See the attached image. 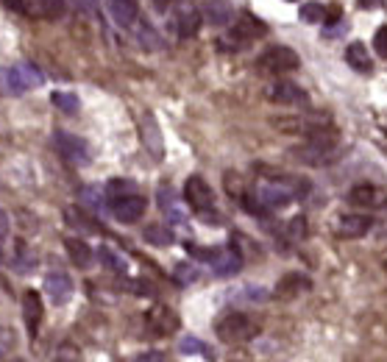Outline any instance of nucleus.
Here are the masks:
<instances>
[{
    "mask_svg": "<svg viewBox=\"0 0 387 362\" xmlns=\"http://www.w3.org/2000/svg\"><path fill=\"white\" fill-rule=\"evenodd\" d=\"M109 14L120 28H132L140 20V6L137 0H106Z\"/></svg>",
    "mask_w": 387,
    "mask_h": 362,
    "instance_id": "6ab92c4d",
    "label": "nucleus"
},
{
    "mask_svg": "<svg viewBox=\"0 0 387 362\" xmlns=\"http://www.w3.org/2000/svg\"><path fill=\"white\" fill-rule=\"evenodd\" d=\"M45 76L36 64H14V67H0V95H23L34 87H42Z\"/></svg>",
    "mask_w": 387,
    "mask_h": 362,
    "instance_id": "f257e3e1",
    "label": "nucleus"
},
{
    "mask_svg": "<svg viewBox=\"0 0 387 362\" xmlns=\"http://www.w3.org/2000/svg\"><path fill=\"white\" fill-rule=\"evenodd\" d=\"M178 351H181V354H187V356H189V354H204V356H209V345H207V343H201L198 337H189V334H187V337H181Z\"/></svg>",
    "mask_w": 387,
    "mask_h": 362,
    "instance_id": "473e14b6",
    "label": "nucleus"
},
{
    "mask_svg": "<svg viewBox=\"0 0 387 362\" xmlns=\"http://www.w3.org/2000/svg\"><path fill=\"white\" fill-rule=\"evenodd\" d=\"M56 362H84V356H81L79 345H73V343H61V345L56 348Z\"/></svg>",
    "mask_w": 387,
    "mask_h": 362,
    "instance_id": "72a5a7b5",
    "label": "nucleus"
},
{
    "mask_svg": "<svg viewBox=\"0 0 387 362\" xmlns=\"http://www.w3.org/2000/svg\"><path fill=\"white\" fill-rule=\"evenodd\" d=\"M324 23H326V26H340V23H343V9H340V6H329Z\"/></svg>",
    "mask_w": 387,
    "mask_h": 362,
    "instance_id": "79ce46f5",
    "label": "nucleus"
},
{
    "mask_svg": "<svg viewBox=\"0 0 387 362\" xmlns=\"http://www.w3.org/2000/svg\"><path fill=\"white\" fill-rule=\"evenodd\" d=\"M73 3H76L81 12H90V14L98 12V0H73Z\"/></svg>",
    "mask_w": 387,
    "mask_h": 362,
    "instance_id": "49530a36",
    "label": "nucleus"
},
{
    "mask_svg": "<svg viewBox=\"0 0 387 362\" xmlns=\"http://www.w3.org/2000/svg\"><path fill=\"white\" fill-rule=\"evenodd\" d=\"M42 315H45V307H42L39 293H36V290H25V293H23V321H25V329H28L31 337L39 334Z\"/></svg>",
    "mask_w": 387,
    "mask_h": 362,
    "instance_id": "dca6fc26",
    "label": "nucleus"
},
{
    "mask_svg": "<svg viewBox=\"0 0 387 362\" xmlns=\"http://www.w3.org/2000/svg\"><path fill=\"white\" fill-rule=\"evenodd\" d=\"M134 362H165V356L159 351H145L140 356H134Z\"/></svg>",
    "mask_w": 387,
    "mask_h": 362,
    "instance_id": "a18cd8bd",
    "label": "nucleus"
},
{
    "mask_svg": "<svg viewBox=\"0 0 387 362\" xmlns=\"http://www.w3.org/2000/svg\"><path fill=\"white\" fill-rule=\"evenodd\" d=\"M53 106H59L61 112H67V114H76L81 109V101L76 92H53Z\"/></svg>",
    "mask_w": 387,
    "mask_h": 362,
    "instance_id": "c756f323",
    "label": "nucleus"
},
{
    "mask_svg": "<svg viewBox=\"0 0 387 362\" xmlns=\"http://www.w3.org/2000/svg\"><path fill=\"white\" fill-rule=\"evenodd\" d=\"M306 290H312L309 276H304V273H287L276 284V296L279 299H295L298 293H306Z\"/></svg>",
    "mask_w": 387,
    "mask_h": 362,
    "instance_id": "412c9836",
    "label": "nucleus"
},
{
    "mask_svg": "<svg viewBox=\"0 0 387 362\" xmlns=\"http://www.w3.org/2000/svg\"><path fill=\"white\" fill-rule=\"evenodd\" d=\"M346 61H348V67H354L357 72H365V76L373 70L370 53L365 50V45H362V42H351V45L346 48Z\"/></svg>",
    "mask_w": 387,
    "mask_h": 362,
    "instance_id": "393cba45",
    "label": "nucleus"
},
{
    "mask_svg": "<svg viewBox=\"0 0 387 362\" xmlns=\"http://www.w3.org/2000/svg\"><path fill=\"white\" fill-rule=\"evenodd\" d=\"M212 268H215V276H220V279H231V276H237L240 273V268H242V257H240V251L237 248H218V254H215V259L209 262Z\"/></svg>",
    "mask_w": 387,
    "mask_h": 362,
    "instance_id": "a211bd4d",
    "label": "nucleus"
},
{
    "mask_svg": "<svg viewBox=\"0 0 387 362\" xmlns=\"http://www.w3.org/2000/svg\"><path fill=\"white\" fill-rule=\"evenodd\" d=\"M298 14H301V20L304 23H324V17H326V9L320 6V3H304L301 9H298Z\"/></svg>",
    "mask_w": 387,
    "mask_h": 362,
    "instance_id": "2f4dec72",
    "label": "nucleus"
},
{
    "mask_svg": "<svg viewBox=\"0 0 387 362\" xmlns=\"http://www.w3.org/2000/svg\"><path fill=\"white\" fill-rule=\"evenodd\" d=\"M370 226H373V221L365 214H340L335 223V234L343 240H357V237H365L370 232Z\"/></svg>",
    "mask_w": 387,
    "mask_h": 362,
    "instance_id": "2eb2a0df",
    "label": "nucleus"
},
{
    "mask_svg": "<svg viewBox=\"0 0 387 362\" xmlns=\"http://www.w3.org/2000/svg\"><path fill=\"white\" fill-rule=\"evenodd\" d=\"M140 137H143V145L148 148V154L159 162L165 159V142H162V131H159V123L151 112H143L140 114Z\"/></svg>",
    "mask_w": 387,
    "mask_h": 362,
    "instance_id": "ddd939ff",
    "label": "nucleus"
},
{
    "mask_svg": "<svg viewBox=\"0 0 387 362\" xmlns=\"http://www.w3.org/2000/svg\"><path fill=\"white\" fill-rule=\"evenodd\" d=\"M45 296L53 304H67L73 299V279L61 270H50L45 276Z\"/></svg>",
    "mask_w": 387,
    "mask_h": 362,
    "instance_id": "4468645a",
    "label": "nucleus"
},
{
    "mask_svg": "<svg viewBox=\"0 0 387 362\" xmlns=\"http://www.w3.org/2000/svg\"><path fill=\"white\" fill-rule=\"evenodd\" d=\"M284 232H287L290 240H304L306 237V221H304V217H293Z\"/></svg>",
    "mask_w": 387,
    "mask_h": 362,
    "instance_id": "4c0bfd02",
    "label": "nucleus"
},
{
    "mask_svg": "<svg viewBox=\"0 0 387 362\" xmlns=\"http://www.w3.org/2000/svg\"><path fill=\"white\" fill-rule=\"evenodd\" d=\"M173 31L181 39H189L201 31V12L192 6V3H178L173 12Z\"/></svg>",
    "mask_w": 387,
    "mask_h": 362,
    "instance_id": "f8f14e48",
    "label": "nucleus"
},
{
    "mask_svg": "<svg viewBox=\"0 0 387 362\" xmlns=\"http://www.w3.org/2000/svg\"><path fill=\"white\" fill-rule=\"evenodd\" d=\"M290 157L301 165H309V168H326L337 159V145H324V142H312L306 139L304 145L290 151Z\"/></svg>",
    "mask_w": 387,
    "mask_h": 362,
    "instance_id": "39448f33",
    "label": "nucleus"
},
{
    "mask_svg": "<svg viewBox=\"0 0 387 362\" xmlns=\"http://www.w3.org/2000/svg\"><path fill=\"white\" fill-rule=\"evenodd\" d=\"M215 332L223 343H245L260 334V323L248 318L245 312H229L215 323Z\"/></svg>",
    "mask_w": 387,
    "mask_h": 362,
    "instance_id": "f03ea898",
    "label": "nucleus"
},
{
    "mask_svg": "<svg viewBox=\"0 0 387 362\" xmlns=\"http://www.w3.org/2000/svg\"><path fill=\"white\" fill-rule=\"evenodd\" d=\"M159 206H162V212L167 214L170 223H187V212L178 206V201H176V195H173L170 187H162V190H159Z\"/></svg>",
    "mask_w": 387,
    "mask_h": 362,
    "instance_id": "b1692460",
    "label": "nucleus"
},
{
    "mask_svg": "<svg viewBox=\"0 0 387 362\" xmlns=\"http://www.w3.org/2000/svg\"><path fill=\"white\" fill-rule=\"evenodd\" d=\"M290 3H295V0H290Z\"/></svg>",
    "mask_w": 387,
    "mask_h": 362,
    "instance_id": "3c124183",
    "label": "nucleus"
},
{
    "mask_svg": "<svg viewBox=\"0 0 387 362\" xmlns=\"http://www.w3.org/2000/svg\"><path fill=\"white\" fill-rule=\"evenodd\" d=\"M3 6H6V9H12V12H23V9H25L23 0H3Z\"/></svg>",
    "mask_w": 387,
    "mask_h": 362,
    "instance_id": "09e8293b",
    "label": "nucleus"
},
{
    "mask_svg": "<svg viewBox=\"0 0 387 362\" xmlns=\"http://www.w3.org/2000/svg\"><path fill=\"white\" fill-rule=\"evenodd\" d=\"M109 209H112V214L117 217L120 223H137L140 217L145 214V209H148V201L143 195L132 192V195H123V198H112Z\"/></svg>",
    "mask_w": 387,
    "mask_h": 362,
    "instance_id": "1a4fd4ad",
    "label": "nucleus"
},
{
    "mask_svg": "<svg viewBox=\"0 0 387 362\" xmlns=\"http://www.w3.org/2000/svg\"><path fill=\"white\" fill-rule=\"evenodd\" d=\"M293 187L290 184H284V181H262L260 187H256V201H260L268 212H273V209H284L287 203H293Z\"/></svg>",
    "mask_w": 387,
    "mask_h": 362,
    "instance_id": "0eeeda50",
    "label": "nucleus"
},
{
    "mask_svg": "<svg viewBox=\"0 0 387 362\" xmlns=\"http://www.w3.org/2000/svg\"><path fill=\"white\" fill-rule=\"evenodd\" d=\"M79 198L84 201V206H87L90 212H98V214L106 212V198H103V190H101V187H84Z\"/></svg>",
    "mask_w": 387,
    "mask_h": 362,
    "instance_id": "cd10ccee",
    "label": "nucleus"
},
{
    "mask_svg": "<svg viewBox=\"0 0 387 362\" xmlns=\"http://www.w3.org/2000/svg\"><path fill=\"white\" fill-rule=\"evenodd\" d=\"M12 232V223H9V212L6 209H0V243H3Z\"/></svg>",
    "mask_w": 387,
    "mask_h": 362,
    "instance_id": "c03bdc74",
    "label": "nucleus"
},
{
    "mask_svg": "<svg viewBox=\"0 0 387 362\" xmlns=\"http://www.w3.org/2000/svg\"><path fill=\"white\" fill-rule=\"evenodd\" d=\"M134 26H137V39H140V42H143L148 50H156V48H162V39H159V34H156V31L148 26V20H137Z\"/></svg>",
    "mask_w": 387,
    "mask_h": 362,
    "instance_id": "c85d7f7f",
    "label": "nucleus"
},
{
    "mask_svg": "<svg viewBox=\"0 0 387 362\" xmlns=\"http://www.w3.org/2000/svg\"><path fill=\"white\" fill-rule=\"evenodd\" d=\"M346 201L357 209H381V206H387V192L376 184H354L348 190Z\"/></svg>",
    "mask_w": 387,
    "mask_h": 362,
    "instance_id": "9b49d317",
    "label": "nucleus"
},
{
    "mask_svg": "<svg viewBox=\"0 0 387 362\" xmlns=\"http://www.w3.org/2000/svg\"><path fill=\"white\" fill-rule=\"evenodd\" d=\"M143 237H145L148 245H156V248H167V245L176 243L173 229L165 226V223H151V226H145V229H143Z\"/></svg>",
    "mask_w": 387,
    "mask_h": 362,
    "instance_id": "a878e982",
    "label": "nucleus"
},
{
    "mask_svg": "<svg viewBox=\"0 0 387 362\" xmlns=\"http://www.w3.org/2000/svg\"><path fill=\"white\" fill-rule=\"evenodd\" d=\"M39 3H42V12L48 17H59L64 12V0H39Z\"/></svg>",
    "mask_w": 387,
    "mask_h": 362,
    "instance_id": "a19ab883",
    "label": "nucleus"
},
{
    "mask_svg": "<svg viewBox=\"0 0 387 362\" xmlns=\"http://www.w3.org/2000/svg\"><path fill=\"white\" fill-rule=\"evenodd\" d=\"M34 265H36V259H34V257L28 254V248L20 243V245H17V257H14V270H20V273H31Z\"/></svg>",
    "mask_w": 387,
    "mask_h": 362,
    "instance_id": "c9c22d12",
    "label": "nucleus"
},
{
    "mask_svg": "<svg viewBox=\"0 0 387 362\" xmlns=\"http://www.w3.org/2000/svg\"><path fill=\"white\" fill-rule=\"evenodd\" d=\"M56 148H59V154L64 159H67L70 165H76V168L90 165V145L81 137H76V134L56 131Z\"/></svg>",
    "mask_w": 387,
    "mask_h": 362,
    "instance_id": "423d86ee",
    "label": "nucleus"
},
{
    "mask_svg": "<svg viewBox=\"0 0 387 362\" xmlns=\"http://www.w3.org/2000/svg\"><path fill=\"white\" fill-rule=\"evenodd\" d=\"M184 248H187L192 257H196V259H201V262H212V259H215V254H218V248H198L196 243H187Z\"/></svg>",
    "mask_w": 387,
    "mask_h": 362,
    "instance_id": "58836bf2",
    "label": "nucleus"
},
{
    "mask_svg": "<svg viewBox=\"0 0 387 362\" xmlns=\"http://www.w3.org/2000/svg\"><path fill=\"white\" fill-rule=\"evenodd\" d=\"M265 34H268V26L262 20H256L253 14H242L240 23H234L231 31L220 39V45L229 50H240V48H248V42L253 39H262Z\"/></svg>",
    "mask_w": 387,
    "mask_h": 362,
    "instance_id": "7ed1b4c3",
    "label": "nucleus"
},
{
    "mask_svg": "<svg viewBox=\"0 0 387 362\" xmlns=\"http://www.w3.org/2000/svg\"><path fill=\"white\" fill-rule=\"evenodd\" d=\"M128 287H132V293H137V296H154V287L148 281H128Z\"/></svg>",
    "mask_w": 387,
    "mask_h": 362,
    "instance_id": "37998d69",
    "label": "nucleus"
},
{
    "mask_svg": "<svg viewBox=\"0 0 387 362\" xmlns=\"http://www.w3.org/2000/svg\"><path fill=\"white\" fill-rule=\"evenodd\" d=\"M170 6H173V0H154V9L156 12H167Z\"/></svg>",
    "mask_w": 387,
    "mask_h": 362,
    "instance_id": "8fccbe9b",
    "label": "nucleus"
},
{
    "mask_svg": "<svg viewBox=\"0 0 387 362\" xmlns=\"http://www.w3.org/2000/svg\"><path fill=\"white\" fill-rule=\"evenodd\" d=\"M201 14L209 26H229L231 17H234V9H231L229 0H207Z\"/></svg>",
    "mask_w": 387,
    "mask_h": 362,
    "instance_id": "5701e85b",
    "label": "nucleus"
},
{
    "mask_svg": "<svg viewBox=\"0 0 387 362\" xmlns=\"http://www.w3.org/2000/svg\"><path fill=\"white\" fill-rule=\"evenodd\" d=\"M379 6H381V0H359V9H365V12H373Z\"/></svg>",
    "mask_w": 387,
    "mask_h": 362,
    "instance_id": "de8ad7c7",
    "label": "nucleus"
},
{
    "mask_svg": "<svg viewBox=\"0 0 387 362\" xmlns=\"http://www.w3.org/2000/svg\"><path fill=\"white\" fill-rule=\"evenodd\" d=\"M223 184H226V192L234 198V201H240V198H245V179L240 176V173H234V170H229L226 176H223Z\"/></svg>",
    "mask_w": 387,
    "mask_h": 362,
    "instance_id": "7c9ffc66",
    "label": "nucleus"
},
{
    "mask_svg": "<svg viewBox=\"0 0 387 362\" xmlns=\"http://www.w3.org/2000/svg\"><path fill=\"white\" fill-rule=\"evenodd\" d=\"M64 221H67L73 229H79V232H84V234H98L101 232V226H98V221L90 214V212H84L81 206H64Z\"/></svg>",
    "mask_w": 387,
    "mask_h": 362,
    "instance_id": "4be33fe9",
    "label": "nucleus"
},
{
    "mask_svg": "<svg viewBox=\"0 0 387 362\" xmlns=\"http://www.w3.org/2000/svg\"><path fill=\"white\" fill-rule=\"evenodd\" d=\"M106 192L112 195V198H123V195H132V192H137V187L128 181V179H112L109 181V187H106Z\"/></svg>",
    "mask_w": 387,
    "mask_h": 362,
    "instance_id": "f704fd0d",
    "label": "nucleus"
},
{
    "mask_svg": "<svg viewBox=\"0 0 387 362\" xmlns=\"http://www.w3.org/2000/svg\"><path fill=\"white\" fill-rule=\"evenodd\" d=\"M265 98L271 103H279V106H306L309 103L306 92L298 84H293V81H273L265 90Z\"/></svg>",
    "mask_w": 387,
    "mask_h": 362,
    "instance_id": "9d476101",
    "label": "nucleus"
},
{
    "mask_svg": "<svg viewBox=\"0 0 387 362\" xmlns=\"http://www.w3.org/2000/svg\"><path fill=\"white\" fill-rule=\"evenodd\" d=\"M98 259H101L103 268H109V270H114V273H125V268H128L125 257H120V251H114L112 245H103V248L98 251Z\"/></svg>",
    "mask_w": 387,
    "mask_h": 362,
    "instance_id": "bb28decb",
    "label": "nucleus"
},
{
    "mask_svg": "<svg viewBox=\"0 0 387 362\" xmlns=\"http://www.w3.org/2000/svg\"><path fill=\"white\" fill-rule=\"evenodd\" d=\"M64 251H67L70 262H73L79 270H87V268H92V262H95V251L90 248V243H84V240H79V237H67V240H64Z\"/></svg>",
    "mask_w": 387,
    "mask_h": 362,
    "instance_id": "aec40b11",
    "label": "nucleus"
},
{
    "mask_svg": "<svg viewBox=\"0 0 387 362\" xmlns=\"http://www.w3.org/2000/svg\"><path fill=\"white\" fill-rule=\"evenodd\" d=\"M176 281L178 284H189V281H196L198 279V270L192 268V265H187V262H181V265H176Z\"/></svg>",
    "mask_w": 387,
    "mask_h": 362,
    "instance_id": "e433bc0d",
    "label": "nucleus"
},
{
    "mask_svg": "<svg viewBox=\"0 0 387 362\" xmlns=\"http://www.w3.org/2000/svg\"><path fill=\"white\" fill-rule=\"evenodd\" d=\"M145 323H148V329L154 332V334H159V337H165V334H173L176 329H178V315L170 310V307H154L151 312H148V318H145Z\"/></svg>",
    "mask_w": 387,
    "mask_h": 362,
    "instance_id": "f3484780",
    "label": "nucleus"
},
{
    "mask_svg": "<svg viewBox=\"0 0 387 362\" xmlns=\"http://www.w3.org/2000/svg\"><path fill=\"white\" fill-rule=\"evenodd\" d=\"M260 70H265V72H273V76H282V72H293V70H298L301 67V59H298V53L293 50V48H287V45H273V48H268L262 56H260Z\"/></svg>",
    "mask_w": 387,
    "mask_h": 362,
    "instance_id": "20e7f679",
    "label": "nucleus"
},
{
    "mask_svg": "<svg viewBox=\"0 0 387 362\" xmlns=\"http://www.w3.org/2000/svg\"><path fill=\"white\" fill-rule=\"evenodd\" d=\"M184 201H187L192 209H196L198 214L215 209V192H212V187H209L201 176H189V179H187V184H184Z\"/></svg>",
    "mask_w": 387,
    "mask_h": 362,
    "instance_id": "6e6552de",
    "label": "nucleus"
},
{
    "mask_svg": "<svg viewBox=\"0 0 387 362\" xmlns=\"http://www.w3.org/2000/svg\"><path fill=\"white\" fill-rule=\"evenodd\" d=\"M373 50H376L381 59H387V26H381V28L373 34Z\"/></svg>",
    "mask_w": 387,
    "mask_h": 362,
    "instance_id": "ea45409f",
    "label": "nucleus"
}]
</instances>
